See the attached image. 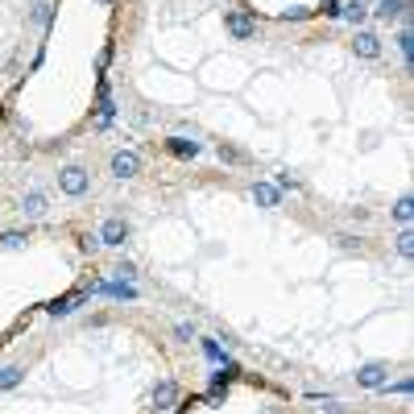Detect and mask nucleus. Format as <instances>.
I'll list each match as a JSON object with an SVG mask.
<instances>
[{"instance_id":"nucleus-1","label":"nucleus","mask_w":414,"mask_h":414,"mask_svg":"<svg viewBox=\"0 0 414 414\" xmlns=\"http://www.w3.org/2000/svg\"><path fill=\"white\" fill-rule=\"evenodd\" d=\"M224 29H228L236 41H249V37H257V12H249V8H228V12H224Z\"/></svg>"},{"instance_id":"nucleus-2","label":"nucleus","mask_w":414,"mask_h":414,"mask_svg":"<svg viewBox=\"0 0 414 414\" xmlns=\"http://www.w3.org/2000/svg\"><path fill=\"white\" fill-rule=\"evenodd\" d=\"M58 191L70 195V199H83V195L91 191V174H87L83 166H62V170H58Z\"/></svg>"},{"instance_id":"nucleus-3","label":"nucleus","mask_w":414,"mask_h":414,"mask_svg":"<svg viewBox=\"0 0 414 414\" xmlns=\"http://www.w3.org/2000/svg\"><path fill=\"white\" fill-rule=\"evenodd\" d=\"M108 174L120 178V182H124V178H137V174H141V153H137V149H116L112 162H108Z\"/></svg>"},{"instance_id":"nucleus-4","label":"nucleus","mask_w":414,"mask_h":414,"mask_svg":"<svg viewBox=\"0 0 414 414\" xmlns=\"http://www.w3.org/2000/svg\"><path fill=\"white\" fill-rule=\"evenodd\" d=\"M129 236H133V228H129V220H120V216H112V220H104V224H100V236H95V241H100V245H108V249H120V245H124Z\"/></svg>"},{"instance_id":"nucleus-5","label":"nucleus","mask_w":414,"mask_h":414,"mask_svg":"<svg viewBox=\"0 0 414 414\" xmlns=\"http://www.w3.org/2000/svg\"><path fill=\"white\" fill-rule=\"evenodd\" d=\"M357 386H365V390L390 386V365H361V369H357Z\"/></svg>"},{"instance_id":"nucleus-6","label":"nucleus","mask_w":414,"mask_h":414,"mask_svg":"<svg viewBox=\"0 0 414 414\" xmlns=\"http://www.w3.org/2000/svg\"><path fill=\"white\" fill-rule=\"evenodd\" d=\"M352 54H357V58H382V37L369 33V29H361V33L352 37Z\"/></svg>"},{"instance_id":"nucleus-7","label":"nucleus","mask_w":414,"mask_h":414,"mask_svg":"<svg viewBox=\"0 0 414 414\" xmlns=\"http://www.w3.org/2000/svg\"><path fill=\"white\" fill-rule=\"evenodd\" d=\"M178 402V386L174 382H158L153 386V411H174Z\"/></svg>"},{"instance_id":"nucleus-8","label":"nucleus","mask_w":414,"mask_h":414,"mask_svg":"<svg viewBox=\"0 0 414 414\" xmlns=\"http://www.w3.org/2000/svg\"><path fill=\"white\" fill-rule=\"evenodd\" d=\"M253 199H257L261 207H278V203H282V191H278L274 182H253Z\"/></svg>"},{"instance_id":"nucleus-9","label":"nucleus","mask_w":414,"mask_h":414,"mask_svg":"<svg viewBox=\"0 0 414 414\" xmlns=\"http://www.w3.org/2000/svg\"><path fill=\"white\" fill-rule=\"evenodd\" d=\"M166 149H170L174 158H199V149H203V145H199V141H187V137H170V141H166Z\"/></svg>"},{"instance_id":"nucleus-10","label":"nucleus","mask_w":414,"mask_h":414,"mask_svg":"<svg viewBox=\"0 0 414 414\" xmlns=\"http://www.w3.org/2000/svg\"><path fill=\"white\" fill-rule=\"evenodd\" d=\"M373 17L377 21H398V17H406V0H382L373 8Z\"/></svg>"},{"instance_id":"nucleus-11","label":"nucleus","mask_w":414,"mask_h":414,"mask_svg":"<svg viewBox=\"0 0 414 414\" xmlns=\"http://www.w3.org/2000/svg\"><path fill=\"white\" fill-rule=\"evenodd\" d=\"M340 17H348L352 25H361V21L369 17V0H344V4H340Z\"/></svg>"},{"instance_id":"nucleus-12","label":"nucleus","mask_w":414,"mask_h":414,"mask_svg":"<svg viewBox=\"0 0 414 414\" xmlns=\"http://www.w3.org/2000/svg\"><path fill=\"white\" fill-rule=\"evenodd\" d=\"M83 299H87V290H79V294H66V299H58V303L50 307V315H54V319H58V315H70V311H75Z\"/></svg>"},{"instance_id":"nucleus-13","label":"nucleus","mask_w":414,"mask_h":414,"mask_svg":"<svg viewBox=\"0 0 414 414\" xmlns=\"http://www.w3.org/2000/svg\"><path fill=\"white\" fill-rule=\"evenodd\" d=\"M21 211H25V216H41V211H46V195H41V191H29V195L21 199Z\"/></svg>"},{"instance_id":"nucleus-14","label":"nucleus","mask_w":414,"mask_h":414,"mask_svg":"<svg viewBox=\"0 0 414 414\" xmlns=\"http://www.w3.org/2000/svg\"><path fill=\"white\" fill-rule=\"evenodd\" d=\"M21 382H25V369H17V365H12V369H0V394L17 390Z\"/></svg>"},{"instance_id":"nucleus-15","label":"nucleus","mask_w":414,"mask_h":414,"mask_svg":"<svg viewBox=\"0 0 414 414\" xmlns=\"http://www.w3.org/2000/svg\"><path fill=\"white\" fill-rule=\"evenodd\" d=\"M112 274H116V282H133V278H137V265H133V261H120Z\"/></svg>"},{"instance_id":"nucleus-16","label":"nucleus","mask_w":414,"mask_h":414,"mask_svg":"<svg viewBox=\"0 0 414 414\" xmlns=\"http://www.w3.org/2000/svg\"><path fill=\"white\" fill-rule=\"evenodd\" d=\"M203 352H207V357H211V361H220V365H232V357H224V352H220V344H216V340H203Z\"/></svg>"},{"instance_id":"nucleus-17","label":"nucleus","mask_w":414,"mask_h":414,"mask_svg":"<svg viewBox=\"0 0 414 414\" xmlns=\"http://www.w3.org/2000/svg\"><path fill=\"white\" fill-rule=\"evenodd\" d=\"M411 211H414L411 195H402V199H398V207H394V216H398V220H402V224H411Z\"/></svg>"},{"instance_id":"nucleus-18","label":"nucleus","mask_w":414,"mask_h":414,"mask_svg":"<svg viewBox=\"0 0 414 414\" xmlns=\"http://www.w3.org/2000/svg\"><path fill=\"white\" fill-rule=\"evenodd\" d=\"M398 50H402V58L411 62V54H414V37H411V29H402V33H398Z\"/></svg>"},{"instance_id":"nucleus-19","label":"nucleus","mask_w":414,"mask_h":414,"mask_svg":"<svg viewBox=\"0 0 414 414\" xmlns=\"http://www.w3.org/2000/svg\"><path fill=\"white\" fill-rule=\"evenodd\" d=\"M174 336H178V340H199V328H195V323H178Z\"/></svg>"},{"instance_id":"nucleus-20","label":"nucleus","mask_w":414,"mask_h":414,"mask_svg":"<svg viewBox=\"0 0 414 414\" xmlns=\"http://www.w3.org/2000/svg\"><path fill=\"white\" fill-rule=\"evenodd\" d=\"M398 253H402V257H411V253H414V236H411V232L398 236Z\"/></svg>"},{"instance_id":"nucleus-21","label":"nucleus","mask_w":414,"mask_h":414,"mask_svg":"<svg viewBox=\"0 0 414 414\" xmlns=\"http://www.w3.org/2000/svg\"><path fill=\"white\" fill-rule=\"evenodd\" d=\"M336 241H340V249H361V236H352V232H340Z\"/></svg>"},{"instance_id":"nucleus-22","label":"nucleus","mask_w":414,"mask_h":414,"mask_svg":"<svg viewBox=\"0 0 414 414\" xmlns=\"http://www.w3.org/2000/svg\"><path fill=\"white\" fill-rule=\"evenodd\" d=\"M382 394H411V377H402L398 386H382Z\"/></svg>"},{"instance_id":"nucleus-23","label":"nucleus","mask_w":414,"mask_h":414,"mask_svg":"<svg viewBox=\"0 0 414 414\" xmlns=\"http://www.w3.org/2000/svg\"><path fill=\"white\" fill-rule=\"evenodd\" d=\"M220 158H224V162H241L245 153H241V149H228V145H220Z\"/></svg>"},{"instance_id":"nucleus-24","label":"nucleus","mask_w":414,"mask_h":414,"mask_svg":"<svg viewBox=\"0 0 414 414\" xmlns=\"http://www.w3.org/2000/svg\"><path fill=\"white\" fill-rule=\"evenodd\" d=\"M278 191H299V182L290 174H278Z\"/></svg>"},{"instance_id":"nucleus-25","label":"nucleus","mask_w":414,"mask_h":414,"mask_svg":"<svg viewBox=\"0 0 414 414\" xmlns=\"http://www.w3.org/2000/svg\"><path fill=\"white\" fill-rule=\"evenodd\" d=\"M307 17V8H290V12H282V21H303Z\"/></svg>"},{"instance_id":"nucleus-26","label":"nucleus","mask_w":414,"mask_h":414,"mask_svg":"<svg viewBox=\"0 0 414 414\" xmlns=\"http://www.w3.org/2000/svg\"><path fill=\"white\" fill-rule=\"evenodd\" d=\"M319 414H344V406H328V411H319Z\"/></svg>"}]
</instances>
